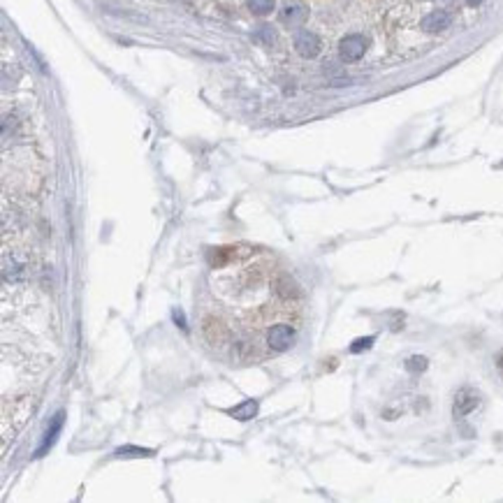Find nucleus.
<instances>
[{"instance_id":"1","label":"nucleus","mask_w":503,"mask_h":503,"mask_svg":"<svg viewBox=\"0 0 503 503\" xmlns=\"http://www.w3.org/2000/svg\"><path fill=\"white\" fill-rule=\"evenodd\" d=\"M367 47H369V42L364 35H346V38L339 42V56H341V61L355 63L367 54Z\"/></svg>"},{"instance_id":"2","label":"nucleus","mask_w":503,"mask_h":503,"mask_svg":"<svg viewBox=\"0 0 503 503\" xmlns=\"http://www.w3.org/2000/svg\"><path fill=\"white\" fill-rule=\"evenodd\" d=\"M267 344L272 351L276 353H283V351H288L290 346L295 344V330L290 325H274L272 330L267 332Z\"/></svg>"},{"instance_id":"3","label":"nucleus","mask_w":503,"mask_h":503,"mask_svg":"<svg viewBox=\"0 0 503 503\" xmlns=\"http://www.w3.org/2000/svg\"><path fill=\"white\" fill-rule=\"evenodd\" d=\"M279 19H281L283 26H290V28L302 26L304 21L309 19V7H306L304 3H300V0H290V3H286L281 7Z\"/></svg>"},{"instance_id":"4","label":"nucleus","mask_w":503,"mask_h":503,"mask_svg":"<svg viewBox=\"0 0 503 503\" xmlns=\"http://www.w3.org/2000/svg\"><path fill=\"white\" fill-rule=\"evenodd\" d=\"M295 49L302 58H316L323 49V42L316 33L311 31H300L295 35Z\"/></svg>"},{"instance_id":"5","label":"nucleus","mask_w":503,"mask_h":503,"mask_svg":"<svg viewBox=\"0 0 503 503\" xmlns=\"http://www.w3.org/2000/svg\"><path fill=\"white\" fill-rule=\"evenodd\" d=\"M480 404V395L476 390H471V388H462L457 392V397H455V406H453V413H455V418H466L471 411H476Z\"/></svg>"},{"instance_id":"6","label":"nucleus","mask_w":503,"mask_h":503,"mask_svg":"<svg viewBox=\"0 0 503 503\" xmlns=\"http://www.w3.org/2000/svg\"><path fill=\"white\" fill-rule=\"evenodd\" d=\"M450 24H453V14L448 10H434L422 19V31L441 33V31H446V28H450Z\"/></svg>"},{"instance_id":"7","label":"nucleus","mask_w":503,"mask_h":503,"mask_svg":"<svg viewBox=\"0 0 503 503\" xmlns=\"http://www.w3.org/2000/svg\"><path fill=\"white\" fill-rule=\"evenodd\" d=\"M63 422H65V413L63 411H58L54 418H51V422H49V427H47V432H45V436H42V443H40V448H38V457H42V455H47V450L54 446L56 443V439H58V434H61V429H63Z\"/></svg>"},{"instance_id":"8","label":"nucleus","mask_w":503,"mask_h":503,"mask_svg":"<svg viewBox=\"0 0 503 503\" xmlns=\"http://www.w3.org/2000/svg\"><path fill=\"white\" fill-rule=\"evenodd\" d=\"M274 286H276V293H279L283 300H295V297H300V288H297V283L286 274H281L279 279L274 281Z\"/></svg>"},{"instance_id":"9","label":"nucleus","mask_w":503,"mask_h":503,"mask_svg":"<svg viewBox=\"0 0 503 503\" xmlns=\"http://www.w3.org/2000/svg\"><path fill=\"white\" fill-rule=\"evenodd\" d=\"M232 418H237V420H251V418H255V413H258V402H255V399H246L244 404H239V406H235V408H230L228 411Z\"/></svg>"},{"instance_id":"10","label":"nucleus","mask_w":503,"mask_h":503,"mask_svg":"<svg viewBox=\"0 0 503 503\" xmlns=\"http://www.w3.org/2000/svg\"><path fill=\"white\" fill-rule=\"evenodd\" d=\"M253 40L258 42V45H262V47H272L274 42H276V31L272 26H258L253 31Z\"/></svg>"},{"instance_id":"11","label":"nucleus","mask_w":503,"mask_h":503,"mask_svg":"<svg viewBox=\"0 0 503 503\" xmlns=\"http://www.w3.org/2000/svg\"><path fill=\"white\" fill-rule=\"evenodd\" d=\"M246 7L255 17H267L274 10V0H246Z\"/></svg>"},{"instance_id":"12","label":"nucleus","mask_w":503,"mask_h":503,"mask_svg":"<svg viewBox=\"0 0 503 503\" xmlns=\"http://www.w3.org/2000/svg\"><path fill=\"white\" fill-rule=\"evenodd\" d=\"M151 455H153V450L137 448V446H123L114 453V457H119V459H123V457H151Z\"/></svg>"},{"instance_id":"13","label":"nucleus","mask_w":503,"mask_h":503,"mask_svg":"<svg viewBox=\"0 0 503 503\" xmlns=\"http://www.w3.org/2000/svg\"><path fill=\"white\" fill-rule=\"evenodd\" d=\"M406 369L411 371V374H422V371L427 369V357H422V355H413V357H408Z\"/></svg>"},{"instance_id":"14","label":"nucleus","mask_w":503,"mask_h":503,"mask_svg":"<svg viewBox=\"0 0 503 503\" xmlns=\"http://www.w3.org/2000/svg\"><path fill=\"white\" fill-rule=\"evenodd\" d=\"M374 341H376V337H364V339H357V341H353L351 353H362V351H369V348L374 346Z\"/></svg>"},{"instance_id":"15","label":"nucleus","mask_w":503,"mask_h":503,"mask_svg":"<svg viewBox=\"0 0 503 503\" xmlns=\"http://www.w3.org/2000/svg\"><path fill=\"white\" fill-rule=\"evenodd\" d=\"M172 316H174V320H177V323L181 325V327H184V330H186V320H184V313H181L179 309H174L172 311Z\"/></svg>"},{"instance_id":"16","label":"nucleus","mask_w":503,"mask_h":503,"mask_svg":"<svg viewBox=\"0 0 503 503\" xmlns=\"http://www.w3.org/2000/svg\"><path fill=\"white\" fill-rule=\"evenodd\" d=\"M497 367H499V371H501V376H503V351L497 355Z\"/></svg>"},{"instance_id":"17","label":"nucleus","mask_w":503,"mask_h":503,"mask_svg":"<svg viewBox=\"0 0 503 503\" xmlns=\"http://www.w3.org/2000/svg\"><path fill=\"white\" fill-rule=\"evenodd\" d=\"M480 3H485V0H466V5H471V7H476Z\"/></svg>"}]
</instances>
